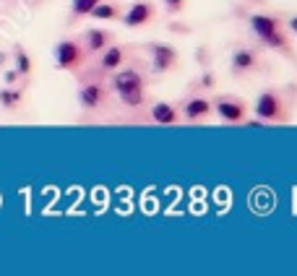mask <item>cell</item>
Wrapping results in <instances>:
<instances>
[{
    "label": "cell",
    "instance_id": "6da1fadb",
    "mask_svg": "<svg viewBox=\"0 0 297 276\" xmlns=\"http://www.w3.org/2000/svg\"><path fill=\"white\" fill-rule=\"evenodd\" d=\"M112 86H115L118 97L128 104V107H139L144 102V78L139 71L133 68H125V71H118L115 78H112Z\"/></svg>",
    "mask_w": 297,
    "mask_h": 276
},
{
    "label": "cell",
    "instance_id": "7a4b0ae2",
    "mask_svg": "<svg viewBox=\"0 0 297 276\" xmlns=\"http://www.w3.org/2000/svg\"><path fill=\"white\" fill-rule=\"evenodd\" d=\"M250 26L268 47H284V37L279 34V21L274 16H263V13L250 16Z\"/></svg>",
    "mask_w": 297,
    "mask_h": 276
},
{
    "label": "cell",
    "instance_id": "3957f363",
    "mask_svg": "<svg viewBox=\"0 0 297 276\" xmlns=\"http://www.w3.org/2000/svg\"><path fill=\"white\" fill-rule=\"evenodd\" d=\"M151 52V68L156 73H165L177 63V52L170 47V44H149Z\"/></svg>",
    "mask_w": 297,
    "mask_h": 276
},
{
    "label": "cell",
    "instance_id": "277c9868",
    "mask_svg": "<svg viewBox=\"0 0 297 276\" xmlns=\"http://www.w3.org/2000/svg\"><path fill=\"white\" fill-rule=\"evenodd\" d=\"M256 115L261 120H279L282 118V102L274 91H263L256 99Z\"/></svg>",
    "mask_w": 297,
    "mask_h": 276
},
{
    "label": "cell",
    "instance_id": "5b68a950",
    "mask_svg": "<svg viewBox=\"0 0 297 276\" xmlns=\"http://www.w3.org/2000/svg\"><path fill=\"white\" fill-rule=\"evenodd\" d=\"M81 63V47H78V44L76 42H60L58 44V47H55V65L58 68H63V71H65V68H76Z\"/></svg>",
    "mask_w": 297,
    "mask_h": 276
},
{
    "label": "cell",
    "instance_id": "8992f818",
    "mask_svg": "<svg viewBox=\"0 0 297 276\" xmlns=\"http://www.w3.org/2000/svg\"><path fill=\"white\" fill-rule=\"evenodd\" d=\"M214 109L219 112V118L227 120V123H240V120H245V104H242V102H235V99H217V102H214Z\"/></svg>",
    "mask_w": 297,
    "mask_h": 276
},
{
    "label": "cell",
    "instance_id": "52a82bcc",
    "mask_svg": "<svg viewBox=\"0 0 297 276\" xmlns=\"http://www.w3.org/2000/svg\"><path fill=\"white\" fill-rule=\"evenodd\" d=\"M151 16H154V8L149 3H136L123 16V24L125 26H144V24H149V21H151Z\"/></svg>",
    "mask_w": 297,
    "mask_h": 276
},
{
    "label": "cell",
    "instance_id": "ba28073f",
    "mask_svg": "<svg viewBox=\"0 0 297 276\" xmlns=\"http://www.w3.org/2000/svg\"><path fill=\"white\" fill-rule=\"evenodd\" d=\"M102 97H104V91H102L99 84H86L81 89V94H78V102L91 109V107H99L102 104Z\"/></svg>",
    "mask_w": 297,
    "mask_h": 276
},
{
    "label": "cell",
    "instance_id": "9c48e42d",
    "mask_svg": "<svg viewBox=\"0 0 297 276\" xmlns=\"http://www.w3.org/2000/svg\"><path fill=\"white\" fill-rule=\"evenodd\" d=\"M151 118H154L159 125H172V123H177V112H175V107L167 104V102H156V104L151 107Z\"/></svg>",
    "mask_w": 297,
    "mask_h": 276
},
{
    "label": "cell",
    "instance_id": "30bf717a",
    "mask_svg": "<svg viewBox=\"0 0 297 276\" xmlns=\"http://www.w3.org/2000/svg\"><path fill=\"white\" fill-rule=\"evenodd\" d=\"M211 112V102H206V99H191L188 104H185V118L188 120H198V118H206V115Z\"/></svg>",
    "mask_w": 297,
    "mask_h": 276
},
{
    "label": "cell",
    "instance_id": "8fae6325",
    "mask_svg": "<svg viewBox=\"0 0 297 276\" xmlns=\"http://www.w3.org/2000/svg\"><path fill=\"white\" fill-rule=\"evenodd\" d=\"M256 65V52L253 50H235L232 52V68L235 71H250Z\"/></svg>",
    "mask_w": 297,
    "mask_h": 276
},
{
    "label": "cell",
    "instance_id": "7c38bea8",
    "mask_svg": "<svg viewBox=\"0 0 297 276\" xmlns=\"http://www.w3.org/2000/svg\"><path fill=\"white\" fill-rule=\"evenodd\" d=\"M107 39H110L107 32H102V29H89V32H86V47H89L91 52H99V50H104Z\"/></svg>",
    "mask_w": 297,
    "mask_h": 276
},
{
    "label": "cell",
    "instance_id": "4fadbf2b",
    "mask_svg": "<svg viewBox=\"0 0 297 276\" xmlns=\"http://www.w3.org/2000/svg\"><path fill=\"white\" fill-rule=\"evenodd\" d=\"M123 65V50L120 47H110L104 55H102V68L104 71H115V68Z\"/></svg>",
    "mask_w": 297,
    "mask_h": 276
},
{
    "label": "cell",
    "instance_id": "5bb4252c",
    "mask_svg": "<svg viewBox=\"0 0 297 276\" xmlns=\"http://www.w3.org/2000/svg\"><path fill=\"white\" fill-rule=\"evenodd\" d=\"M97 3H99V0H73V3H71V11H73L76 16H89L91 8H94Z\"/></svg>",
    "mask_w": 297,
    "mask_h": 276
},
{
    "label": "cell",
    "instance_id": "9a60e30c",
    "mask_svg": "<svg viewBox=\"0 0 297 276\" xmlns=\"http://www.w3.org/2000/svg\"><path fill=\"white\" fill-rule=\"evenodd\" d=\"M91 16H94V18H115V16H118V11L99 0V3H97L94 8H91Z\"/></svg>",
    "mask_w": 297,
    "mask_h": 276
},
{
    "label": "cell",
    "instance_id": "2e32d148",
    "mask_svg": "<svg viewBox=\"0 0 297 276\" xmlns=\"http://www.w3.org/2000/svg\"><path fill=\"white\" fill-rule=\"evenodd\" d=\"M16 68H18V73H29L32 71V63H29V58H26L24 50L16 52Z\"/></svg>",
    "mask_w": 297,
    "mask_h": 276
},
{
    "label": "cell",
    "instance_id": "e0dca14e",
    "mask_svg": "<svg viewBox=\"0 0 297 276\" xmlns=\"http://www.w3.org/2000/svg\"><path fill=\"white\" fill-rule=\"evenodd\" d=\"M21 99L18 91H0V104H6V107H16Z\"/></svg>",
    "mask_w": 297,
    "mask_h": 276
},
{
    "label": "cell",
    "instance_id": "ac0fdd59",
    "mask_svg": "<svg viewBox=\"0 0 297 276\" xmlns=\"http://www.w3.org/2000/svg\"><path fill=\"white\" fill-rule=\"evenodd\" d=\"M182 3H185V0H165L167 11H172V13H177V11L182 8Z\"/></svg>",
    "mask_w": 297,
    "mask_h": 276
},
{
    "label": "cell",
    "instance_id": "d6986e66",
    "mask_svg": "<svg viewBox=\"0 0 297 276\" xmlns=\"http://www.w3.org/2000/svg\"><path fill=\"white\" fill-rule=\"evenodd\" d=\"M245 125H248V128H261V125H263V120H261V118H258V120H248Z\"/></svg>",
    "mask_w": 297,
    "mask_h": 276
},
{
    "label": "cell",
    "instance_id": "ffe728a7",
    "mask_svg": "<svg viewBox=\"0 0 297 276\" xmlns=\"http://www.w3.org/2000/svg\"><path fill=\"white\" fill-rule=\"evenodd\" d=\"M289 29L297 34V16H292V18H289Z\"/></svg>",
    "mask_w": 297,
    "mask_h": 276
},
{
    "label": "cell",
    "instance_id": "44dd1931",
    "mask_svg": "<svg viewBox=\"0 0 297 276\" xmlns=\"http://www.w3.org/2000/svg\"><path fill=\"white\" fill-rule=\"evenodd\" d=\"M6 81H8V84H13V81H16V73H13V71H8V73H6Z\"/></svg>",
    "mask_w": 297,
    "mask_h": 276
}]
</instances>
